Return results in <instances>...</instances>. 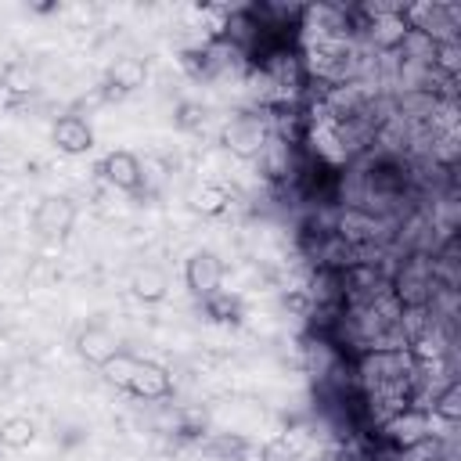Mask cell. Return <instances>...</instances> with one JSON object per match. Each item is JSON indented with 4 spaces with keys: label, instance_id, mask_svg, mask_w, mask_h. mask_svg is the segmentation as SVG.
Returning <instances> with one entry per match:
<instances>
[{
    "label": "cell",
    "instance_id": "6da1fadb",
    "mask_svg": "<svg viewBox=\"0 0 461 461\" xmlns=\"http://www.w3.org/2000/svg\"><path fill=\"white\" fill-rule=\"evenodd\" d=\"M270 140H274V119L263 108H256V112H234L223 122V130H220V144L230 155L245 158V162L249 158H263L267 148H270Z\"/></svg>",
    "mask_w": 461,
    "mask_h": 461
},
{
    "label": "cell",
    "instance_id": "7a4b0ae2",
    "mask_svg": "<svg viewBox=\"0 0 461 461\" xmlns=\"http://www.w3.org/2000/svg\"><path fill=\"white\" fill-rule=\"evenodd\" d=\"M389 288H393V295L400 299V306L407 310V306H432V299H436V292H439L443 285L436 281V263H432V256L411 252V256L396 267V274L389 277Z\"/></svg>",
    "mask_w": 461,
    "mask_h": 461
},
{
    "label": "cell",
    "instance_id": "3957f363",
    "mask_svg": "<svg viewBox=\"0 0 461 461\" xmlns=\"http://www.w3.org/2000/svg\"><path fill=\"white\" fill-rule=\"evenodd\" d=\"M432 436V418L421 411V407H403V411H396V414H389L382 425H378V439L389 447V450H400V454H407V450H414L421 439H429Z\"/></svg>",
    "mask_w": 461,
    "mask_h": 461
},
{
    "label": "cell",
    "instance_id": "277c9868",
    "mask_svg": "<svg viewBox=\"0 0 461 461\" xmlns=\"http://www.w3.org/2000/svg\"><path fill=\"white\" fill-rule=\"evenodd\" d=\"M76 216H79V209L68 194H47L32 209V230L43 241H65L76 227Z\"/></svg>",
    "mask_w": 461,
    "mask_h": 461
},
{
    "label": "cell",
    "instance_id": "5b68a950",
    "mask_svg": "<svg viewBox=\"0 0 461 461\" xmlns=\"http://www.w3.org/2000/svg\"><path fill=\"white\" fill-rule=\"evenodd\" d=\"M144 83H148V61L137 58V54H119V58L104 68L101 97H104V101H119V97L140 90Z\"/></svg>",
    "mask_w": 461,
    "mask_h": 461
},
{
    "label": "cell",
    "instance_id": "8992f818",
    "mask_svg": "<svg viewBox=\"0 0 461 461\" xmlns=\"http://www.w3.org/2000/svg\"><path fill=\"white\" fill-rule=\"evenodd\" d=\"M223 270H227V267H223V259H220L216 252L198 249V252H191L187 263H184V288L202 303V299H209L212 292H220Z\"/></svg>",
    "mask_w": 461,
    "mask_h": 461
},
{
    "label": "cell",
    "instance_id": "52a82bcc",
    "mask_svg": "<svg viewBox=\"0 0 461 461\" xmlns=\"http://www.w3.org/2000/svg\"><path fill=\"white\" fill-rule=\"evenodd\" d=\"M94 173L104 184H112L115 191H126V194H137L144 187V166H140V158L133 151H108L94 166Z\"/></svg>",
    "mask_w": 461,
    "mask_h": 461
},
{
    "label": "cell",
    "instance_id": "ba28073f",
    "mask_svg": "<svg viewBox=\"0 0 461 461\" xmlns=\"http://www.w3.org/2000/svg\"><path fill=\"white\" fill-rule=\"evenodd\" d=\"M76 353H79L90 367L101 371V367L119 353V339H115V331H112L108 324L90 321V324H83V328L76 331Z\"/></svg>",
    "mask_w": 461,
    "mask_h": 461
},
{
    "label": "cell",
    "instance_id": "9c48e42d",
    "mask_svg": "<svg viewBox=\"0 0 461 461\" xmlns=\"http://www.w3.org/2000/svg\"><path fill=\"white\" fill-rule=\"evenodd\" d=\"M126 393L137 396V400H169V396H173V375H169L162 364L137 357V367H133V375H130Z\"/></svg>",
    "mask_w": 461,
    "mask_h": 461
},
{
    "label": "cell",
    "instance_id": "30bf717a",
    "mask_svg": "<svg viewBox=\"0 0 461 461\" xmlns=\"http://www.w3.org/2000/svg\"><path fill=\"white\" fill-rule=\"evenodd\" d=\"M50 140H54V148L65 151V155H86V151L94 148V130H90V122H86L83 115L65 112V115L54 119Z\"/></svg>",
    "mask_w": 461,
    "mask_h": 461
},
{
    "label": "cell",
    "instance_id": "8fae6325",
    "mask_svg": "<svg viewBox=\"0 0 461 461\" xmlns=\"http://www.w3.org/2000/svg\"><path fill=\"white\" fill-rule=\"evenodd\" d=\"M130 288H133V295L144 303V306H155V303H162L166 299V292H169V274L162 270V267H140L137 274H133V281H130Z\"/></svg>",
    "mask_w": 461,
    "mask_h": 461
},
{
    "label": "cell",
    "instance_id": "7c38bea8",
    "mask_svg": "<svg viewBox=\"0 0 461 461\" xmlns=\"http://www.w3.org/2000/svg\"><path fill=\"white\" fill-rule=\"evenodd\" d=\"M202 450L212 457V461H249V439L241 432H216L202 443Z\"/></svg>",
    "mask_w": 461,
    "mask_h": 461
},
{
    "label": "cell",
    "instance_id": "4fadbf2b",
    "mask_svg": "<svg viewBox=\"0 0 461 461\" xmlns=\"http://www.w3.org/2000/svg\"><path fill=\"white\" fill-rule=\"evenodd\" d=\"M230 202H234V191H230L227 184H202V187L191 194V205H194V212H202V216H223V212L230 209Z\"/></svg>",
    "mask_w": 461,
    "mask_h": 461
},
{
    "label": "cell",
    "instance_id": "5bb4252c",
    "mask_svg": "<svg viewBox=\"0 0 461 461\" xmlns=\"http://www.w3.org/2000/svg\"><path fill=\"white\" fill-rule=\"evenodd\" d=\"M180 68H184L194 83H209V79H216V58H212L209 43L184 47V50H180Z\"/></svg>",
    "mask_w": 461,
    "mask_h": 461
},
{
    "label": "cell",
    "instance_id": "9a60e30c",
    "mask_svg": "<svg viewBox=\"0 0 461 461\" xmlns=\"http://www.w3.org/2000/svg\"><path fill=\"white\" fill-rule=\"evenodd\" d=\"M432 418H439L447 429H454L461 421V382L450 378L436 396H432Z\"/></svg>",
    "mask_w": 461,
    "mask_h": 461
},
{
    "label": "cell",
    "instance_id": "2e32d148",
    "mask_svg": "<svg viewBox=\"0 0 461 461\" xmlns=\"http://www.w3.org/2000/svg\"><path fill=\"white\" fill-rule=\"evenodd\" d=\"M202 313L216 324H238L241 321V299L230 295V292H212L209 299H202Z\"/></svg>",
    "mask_w": 461,
    "mask_h": 461
},
{
    "label": "cell",
    "instance_id": "e0dca14e",
    "mask_svg": "<svg viewBox=\"0 0 461 461\" xmlns=\"http://www.w3.org/2000/svg\"><path fill=\"white\" fill-rule=\"evenodd\" d=\"M36 439V421L25 414H14L7 421H0V447L4 450H25Z\"/></svg>",
    "mask_w": 461,
    "mask_h": 461
},
{
    "label": "cell",
    "instance_id": "ac0fdd59",
    "mask_svg": "<svg viewBox=\"0 0 461 461\" xmlns=\"http://www.w3.org/2000/svg\"><path fill=\"white\" fill-rule=\"evenodd\" d=\"M0 86L7 94H36V68L29 61H11L0 68Z\"/></svg>",
    "mask_w": 461,
    "mask_h": 461
},
{
    "label": "cell",
    "instance_id": "d6986e66",
    "mask_svg": "<svg viewBox=\"0 0 461 461\" xmlns=\"http://www.w3.org/2000/svg\"><path fill=\"white\" fill-rule=\"evenodd\" d=\"M263 461H299L303 457V443L295 432H277L263 450H259Z\"/></svg>",
    "mask_w": 461,
    "mask_h": 461
},
{
    "label": "cell",
    "instance_id": "ffe728a7",
    "mask_svg": "<svg viewBox=\"0 0 461 461\" xmlns=\"http://www.w3.org/2000/svg\"><path fill=\"white\" fill-rule=\"evenodd\" d=\"M432 68L447 79H457L461 72V43L457 40H439L436 43V54H432Z\"/></svg>",
    "mask_w": 461,
    "mask_h": 461
},
{
    "label": "cell",
    "instance_id": "44dd1931",
    "mask_svg": "<svg viewBox=\"0 0 461 461\" xmlns=\"http://www.w3.org/2000/svg\"><path fill=\"white\" fill-rule=\"evenodd\" d=\"M133 367H137V357L133 353H126V349H119L104 367H101V375H104V382L108 385H115V389H126L130 385V375H133Z\"/></svg>",
    "mask_w": 461,
    "mask_h": 461
},
{
    "label": "cell",
    "instance_id": "7402d4cb",
    "mask_svg": "<svg viewBox=\"0 0 461 461\" xmlns=\"http://www.w3.org/2000/svg\"><path fill=\"white\" fill-rule=\"evenodd\" d=\"M202 122H205V108H202L198 101H180V104L173 108V126H176V130L191 133V130H198Z\"/></svg>",
    "mask_w": 461,
    "mask_h": 461
},
{
    "label": "cell",
    "instance_id": "603a6c76",
    "mask_svg": "<svg viewBox=\"0 0 461 461\" xmlns=\"http://www.w3.org/2000/svg\"><path fill=\"white\" fill-rule=\"evenodd\" d=\"M32 11H36V14H50V11H58V4H36Z\"/></svg>",
    "mask_w": 461,
    "mask_h": 461
},
{
    "label": "cell",
    "instance_id": "cb8c5ba5",
    "mask_svg": "<svg viewBox=\"0 0 461 461\" xmlns=\"http://www.w3.org/2000/svg\"><path fill=\"white\" fill-rule=\"evenodd\" d=\"M0 461H4V447H0Z\"/></svg>",
    "mask_w": 461,
    "mask_h": 461
}]
</instances>
